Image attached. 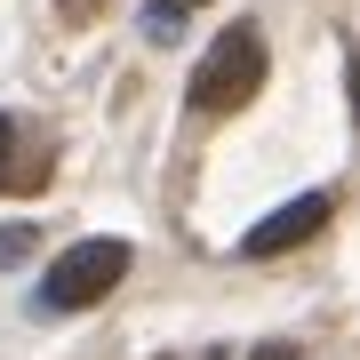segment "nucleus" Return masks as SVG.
I'll list each match as a JSON object with an SVG mask.
<instances>
[{
	"instance_id": "nucleus-3",
	"label": "nucleus",
	"mask_w": 360,
	"mask_h": 360,
	"mask_svg": "<svg viewBox=\"0 0 360 360\" xmlns=\"http://www.w3.org/2000/svg\"><path fill=\"white\" fill-rule=\"evenodd\" d=\"M328 224V193H304V200H288V208H272V217L248 232V257H281V248H296V240H312V232Z\"/></svg>"
},
{
	"instance_id": "nucleus-2",
	"label": "nucleus",
	"mask_w": 360,
	"mask_h": 360,
	"mask_svg": "<svg viewBox=\"0 0 360 360\" xmlns=\"http://www.w3.org/2000/svg\"><path fill=\"white\" fill-rule=\"evenodd\" d=\"M120 272H129V240H80V248H65V257L40 272V304L49 312H80V304H96Z\"/></svg>"
},
{
	"instance_id": "nucleus-6",
	"label": "nucleus",
	"mask_w": 360,
	"mask_h": 360,
	"mask_svg": "<svg viewBox=\"0 0 360 360\" xmlns=\"http://www.w3.org/2000/svg\"><path fill=\"white\" fill-rule=\"evenodd\" d=\"M248 360H296L288 345H257V352H248Z\"/></svg>"
},
{
	"instance_id": "nucleus-1",
	"label": "nucleus",
	"mask_w": 360,
	"mask_h": 360,
	"mask_svg": "<svg viewBox=\"0 0 360 360\" xmlns=\"http://www.w3.org/2000/svg\"><path fill=\"white\" fill-rule=\"evenodd\" d=\"M257 89H264V40L240 25V32H224L217 49L200 56V72H193V89H184V104L217 120V112H240Z\"/></svg>"
},
{
	"instance_id": "nucleus-7",
	"label": "nucleus",
	"mask_w": 360,
	"mask_h": 360,
	"mask_svg": "<svg viewBox=\"0 0 360 360\" xmlns=\"http://www.w3.org/2000/svg\"><path fill=\"white\" fill-rule=\"evenodd\" d=\"M153 8H176V16H184V8H200V0H153Z\"/></svg>"
},
{
	"instance_id": "nucleus-4",
	"label": "nucleus",
	"mask_w": 360,
	"mask_h": 360,
	"mask_svg": "<svg viewBox=\"0 0 360 360\" xmlns=\"http://www.w3.org/2000/svg\"><path fill=\"white\" fill-rule=\"evenodd\" d=\"M25 248H32V232H25V224H0V264H16Z\"/></svg>"
},
{
	"instance_id": "nucleus-5",
	"label": "nucleus",
	"mask_w": 360,
	"mask_h": 360,
	"mask_svg": "<svg viewBox=\"0 0 360 360\" xmlns=\"http://www.w3.org/2000/svg\"><path fill=\"white\" fill-rule=\"evenodd\" d=\"M8 160H16V129H8V112H0V184H8Z\"/></svg>"
}]
</instances>
